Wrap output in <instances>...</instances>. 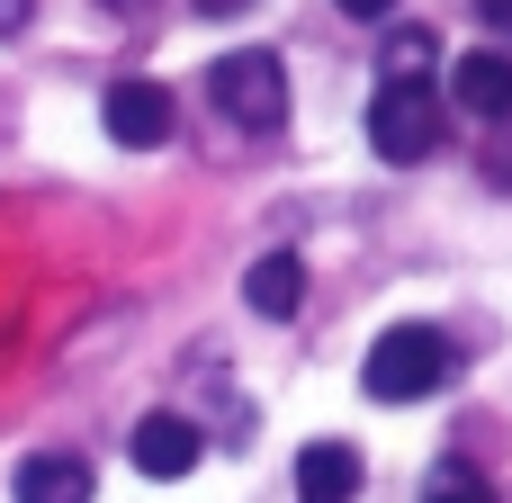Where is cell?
<instances>
[{
    "instance_id": "6da1fadb",
    "label": "cell",
    "mask_w": 512,
    "mask_h": 503,
    "mask_svg": "<svg viewBox=\"0 0 512 503\" xmlns=\"http://www.w3.org/2000/svg\"><path fill=\"white\" fill-rule=\"evenodd\" d=\"M450 369H459V351H450V333H441V324H387V333L369 342L360 387H369L378 405H423V396H441V387H450Z\"/></svg>"
},
{
    "instance_id": "7a4b0ae2",
    "label": "cell",
    "mask_w": 512,
    "mask_h": 503,
    "mask_svg": "<svg viewBox=\"0 0 512 503\" xmlns=\"http://www.w3.org/2000/svg\"><path fill=\"white\" fill-rule=\"evenodd\" d=\"M207 99H216L243 135H270V126L288 117V63H279L270 45H234V54H216V72H207Z\"/></svg>"
},
{
    "instance_id": "3957f363",
    "label": "cell",
    "mask_w": 512,
    "mask_h": 503,
    "mask_svg": "<svg viewBox=\"0 0 512 503\" xmlns=\"http://www.w3.org/2000/svg\"><path fill=\"white\" fill-rule=\"evenodd\" d=\"M441 126H450V108H441L432 81H378V99H369V144H378L387 162H423V153L441 144Z\"/></svg>"
},
{
    "instance_id": "277c9868",
    "label": "cell",
    "mask_w": 512,
    "mask_h": 503,
    "mask_svg": "<svg viewBox=\"0 0 512 503\" xmlns=\"http://www.w3.org/2000/svg\"><path fill=\"white\" fill-rule=\"evenodd\" d=\"M99 126H108L117 144H135V153H144V144H171V90L126 72V81H108V99H99Z\"/></svg>"
},
{
    "instance_id": "5b68a950",
    "label": "cell",
    "mask_w": 512,
    "mask_h": 503,
    "mask_svg": "<svg viewBox=\"0 0 512 503\" xmlns=\"http://www.w3.org/2000/svg\"><path fill=\"white\" fill-rule=\"evenodd\" d=\"M198 450H207V432H198L189 414H144V423H135V441H126V459H135L144 477H162V486H171V477H189V468H198Z\"/></svg>"
},
{
    "instance_id": "8992f818",
    "label": "cell",
    "mask_w": 512,
    "mask_h": 503,
    "mask_svg": "<svg viewBox=\"0 0 512 503\" xmlns=\"http://www.w3.org/2000/svg\"><path fill=\"white\" fill-rule=\"evenodd\" d=\"M9 495L18 503H90V459H72V450H27L18 477H9Z\"/></svg>"
},
{
    "instance_id": "52a82bcc",
    "label": "cell",
    "mask_w": 512,
    "mask_h": 503,
    "mask_svg": "<svg viewBox=\"0 0 512 503\" xmlns=\"http://www.w3.org/2000/svg\"><path fill=\"white\" fill-rule=\"evenodd\" d=\"M360 495V450L351 441H306L297 450V503H351Z\"/></svg>"
},
{
    "instance_id": "ba28073f",
    "label": "cell",
    "mask_w": 512,
    "mask_h": 503,
    "mask_svg": "<svg viewBox=\"0 0 512 503\" xmlns=\"http://www.w3.org/2000/svg\"><path fill=\"white\" fill-rule=\"evenodd\" d=\"M450 90H459V108H468V117H512V54H495V45L459 54Z\"/></svg>"
},
{
    "instance_id": "9c48e42d",
    "label": "cell",
    "mask_w": 512,
    "mask_h": 503,
    "mask_svg": "<svg viewBox=\"0 0 512 503\" xmlns=\"http://www.w3.org/2000/svg\"><path fill=\"white\" fill-rule=\"evenodd\" d=\"M243 297H252V315L288 324V315L306 306V261H297V252H261V261L243 270Z\"/></svg>"
},
{
    "instance_id": "30bf717a",
    "label": "cell",
    "mask_w": 512,
    "mask_h": 503,
    "mask_svg": "<svg viewBox=\"0 0 512 503\" xmlns=\"http://www.w3.org/2000/svg\"><path fill=\"white\" fill-rule=\"evenodd\" d=\"M432 63H441L432 27H396V45H387V72H378V81H432Z\"/></svg>"
},
{
    "instance_id": "8fae6325",
    "label": "cell",
    "mask_w": 512,
    "mask_h": 503,
    "mask_svg": "<svg viewBox=\"0 0 512 503\" xmlns=\"http://www.w3.org/2000/svg\"><path fill=\"white\" fill-rule=\"evenodd\" d=\"M423 503H495V486H486L468 459H441V468L423 477Z\"/></svg>"
},
{
    "instance_id": "7c38bea8",
    "label": "cell",
    "mask_w": 512,
    "mask_h": 503,
    "mask_svg": "<svg viewBox=\"0 0 512 503\" xmlns=\"http://www.w3.org/2000/svg\"><path fill=\"white\" fill-rule=\"evenodd\" d=\"M477 18H486V27H495V36L512 45V0H477Z\"/></svg>"
},
{
    "instance_id": "4fadbf2b",
    "label": "cell",
    "mask_w": 512,
    "mask_h": 503,
    "mask_svg": "<svg viewBox=\"0 0 512 503\" xmlns=\"http://www.w3.org/2000/svg\"><path fill=\"white\" fill-rule=\"evenodd\" d=\"M27 18H36V0H0V36H18Z\"/></svg>"
},
{
    "instance_id": "5bb4252c",
    "label": "cell",
    "mask_w": 512,
    "mask_h": 503,
    "mask_svg": "<svg viewBox=\"0 0 512 503\" xmlns=\"http://www.w3.org/2000/svg\"><path fill=\"white\" fill-rule=\"evenodd\" d=\"M342 9H351V18H387L396 0H342Z\"/></svg>"
},
{
    "instance_id": "9a60e30c",
    "label": "cell",
    "mask_w": 512,
    "mask_h": 503,
    "mask_svg": "<svg viewBox=\"0 0 512 503\" xmlns=\"http://www.w3.org/2000/svg\"><path fill=\"white\" fill-rule=\"evenodd\" d=\"M198 9H207V18H234V9H252V0H198Z\"/></svg>"
},
{
    "instance_id": "2e32d148",
    "label": "cell",
    "mask_w": 512,
    "mask_h": 503,
    "mask_svg": "<svg viewBox=\"0 0 512 503\" xmlns=\"http://www.w3.org/2000/svg\"><path fill=\"white\" fill-rule=\"evenodd\" d=\"M486 171H495V180H504V189H512V153H486Z\"/></svg>"
}]
</instances>
